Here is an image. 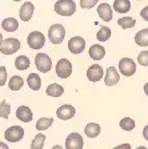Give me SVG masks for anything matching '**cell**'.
Listing matches in <instances>:
<instances>
[{"label":"cell","mask_w":148,"mask_h":149,"mask_svg":"<svg viewBox=\"0 0 148 149\" xmlns=\"http://www.w3.org/2000/svg\"><path fill=\"white\" fill-rule=\"evenodd\" d=\"M3 40H4V39H3V35H1V32H0V45H1V43H3Z\"/></svg>","instance_id":"obj_41"},{"label":"cell","mask_w":148,"mask_h":149,"mask_svg":"<svg viewBox=\"0 0 148 149\" xmlns=\"http://www.w3.org/2000/svg\"><path fill=\"white\" fill-rule=\"evenodd\" d=\"M27 44L31 49H41L46 44V36L39 31H34L27 36Z\"/></svg>","instance_id":"obj_3"},{"label":"cell","mask_w":148,"mask_h":149,"mask_svg":"<svg viewBox=\"0 0 148 149\" xmlns=\"http://www.w3.org/2000/svg\"><path fill=\"white\" fill-rule=\"evenodd\" d=\"M112 8L117 13H127L131 11V1L130 0H115Z\"/></svg>","instance_id":"obj_18"},{"label":"cell","mask_w":148,"mask_h":149,"mask_svg":"<svg viewBox=\"0 0 148 149\" xmlns=\"http://www.w3.org/2000/svg\"><path fill=\"white\" fill-rule=\"evenodd\" d=\"M144 92H145V95L148 96V83L144 84Z\"/></svg>","instance_id":"obj_39"},{"label":"cell","mask_w":148,"mask_h":149,"mask_svg":"<svg viewBox=\"0 0 148 149\" xmlns=\"http://www.w3.org/2000/svg\"><path fill=\"white\" fill-rule=\"evenodd\" d=\"M13 1H22V0H13Z\"/></svg>","instance_id":"obj_43"},{"label":"cell","mask_w":148,"mask_h":149,"mask_svg":"<svg viewBox=\"0 0 148 149\" xmlns=\"http://www.w3.org/2000/svg\"><path fill=\"white\" fill-rule=\"evenodd\" d=\"M119 72L127 77H130L136 72V63L130 57H123L119 61Z\"/></svg>","instance_id":"obj_8"},{"label":"cell","mask_w":148,"mask_h":149,"mask_svg":"<svg viewBox=\"0 0 148 149\" xmlns=\"http://www.w3.org/2000/svg\"><path fill=\"white\" fill-rule=\"evenodd\" d=\"M8 79V73H7V68L4 65H0V87H4Z\"/></svg>","instance_id":"obj_34"},{"label":"cell","mask_w":148,"mask_h":149,"mask_svg":"<svg viewBox=\"0 0 148 149\" xmlns=\"http://www.w3.org/2000/svg\"><path fill=\"white\" fill-rule=\"evenodd\" d=\"M119 81H120V72L117 71L115 67H108L104 76V84L108 85V87H114Z\"/></svg>","instance_id":"obj_11"},{"label":"cell","mask_w":148,"mask_h":149,"mask_svg":"<svg viewBox=\"0 0 148 149\" xmlns=\"http://www.w3.org/2000/svg\"><path fill=\"white\" fill-rule=\"evenodd\" d=\"M137 63L143 67H148V51H142L137 55Z\"/></svg>","instance_id":"obj_32"},{"label":"cell","mask_w":148,"mask_h":149,"mask_svg":"<svg viewBox=\"0 0 148 149\" xmlns=\"http://www.w3.org/2000/svg\"><path fill=\"white\" fill-rule=\"evenodd\" d=\"M137 1H142V0H137Z\"/></svg>","instance_id":"obj_44"},{"label":"cell","mask_w":148,"mask_h":149,"mask_svg":"<svg viewBox=\"0 0 148 149\" xmlns=\"http://www.w3.org/2000/svg\"><path fill=\"white\" fill-rule=\"evenodd\" d=\"M143 137H144V139L148 141V125H145L144 129H143Z\"/></svg>","instance_id":"obj_37"},{"label":"cell","mask_w":148,"mask_h":149,"mask_svg":"<svg viewBox=\"0 0 148 149\" xmlns=\"http://www.w3.org/2000/svg\"><path fill=\"white\" fill-rule=\"evenodd\" d=\"M114 149H131V145L130 144H121V145L115 146Z\"/></svg>","instance_id":"obj_36"},{"label":"cell","mask_w":148,"mask_h":149,"mask_svg":"<svg viewBox=\"0 0 148 149\" xmlns=\"http://www.w3.org/2000/svg\"><path fill=\"white\" fill-rule=\"evenodd\" d=\"M46 143V136L43 133H37L31 143V149H43Z\"/></svg>","instance_id":"obj_28"},{"label":"cell","mask_w":148,"mask_h":149,"mask_svg":"<svg viewBox=\"0 0 148 149\" xmlns=\"http://www.w3.org/2000/svg\"><path fill=\"white\" fill-rule=\"evenodd\" d=\"M76 113L75 111V107L69 105V104H64V105L59 107L58 111H56V116H58L60 120H69L72 118Z\"/></svg>","instance_id":"obj_15"},{"label":"cell","mask_w":148,"mask_h":149,"mask_svg":"<svg viewBox=\"0 0 148 149\" xmlns=\"http://www.w3.org/2000/svg\"><path fill=\"white\" fill-rule=\"evenodd\" d=\"M24 85V79L22 76H12L8 81V87L11 91H19Z\"/></svg>","instance_id":"obj_24"},{"label":"cell","mask_w":148,"mask_h":149,"mask_svg":"<svg viewBox=\"0 0 148 149\" xmlns=\"http://www.w3.org/2000/svg\"><path fill=\"white\" fill-rule=\"evenodd\" d=\"M104 76V71L99 64H92L91 67H88L87 69V79L92 83H97L100 81Z\"/></svg>","instance_id":"obj_12"},{"label":"cell","mask_w":148,"mask_h":149,"mask_svg":"<svg viewBox=\"0 0 148 149\" xmlns=\"http://www.w3.org/2000/svg\"><path fill=\"white\" fill-rule=\"evenodd\" d=\"M65 33H67V32H65V28H64V25H62V24H52L48 28V39H49V41L52 44H55V45L63 43V40H64V37H65Z\"/></svg>","instance_id":"obj_2"},{"label":"cell","mask_w":148,"mask_h":149,"mask_svg":"<svg viewBox=\"0 0 148 149\" xmlns=\"http://www.w3.org/2000/svg\"><path fill=\"white\" fill-rule=\"evenodd\" d=\"M86 48V40L81 36H74L68 40V51L74 55L81 53Z\"/></svg>","instance_id":"obj_9"},{"label":"cell","mask_w":148,"mask_h":149,"mask_svg":"<svg viewBox=\"0 0 148 149\" xmlns=\"http://www.w3.org/2000/svg\"><path fill=\"white\" fill-rule=\"evenodd\" d=\"M112 7L108 3H102L99 4L97 7V15L99 17L102 19L103 22H111L112 17H114V11H112Z\"/></svg>","instance_id":"obj_14"},{"label":"cell","mask_w":148,"mask_h":149,"mask_svg":"<svg viewBox=\"0 0 148 149\" xmlns=\"http://www.w3.org/2000/svg\"><path fill=\"white\" fill-rule=\"evenodd\" d=\"M29 64H31V61H29V59H28L25 55H20L18 59L15 60V67L19 71H25V69H28L29 68Z\"/></svg>","instance_id":"obj_26"},{"label":"cell","mask_w":148,"mask_h":149,"mask_svg":"<svg viewBox=\"0 0 148 149\" xmlns=\"http://www.w3.org/2000/svg\"><path fill=\"white\" fill-rule=\"evenodd\" d=\"M52 149H64V148H62V145H55Z\"/></svg>","instance_id":"obj_40"},{"label":"cell","mask_w":148,"mask_h":149,"mask_svg":"<svg viewBox=\"0 0 148 149\" xmlns=\"http://www.w3.org/2000/svg\"><path fill=\"white\" fill-rule=\"evenodd\" d=\"M140 16H142L143 20H145V22H148V6L144 7V8L140 11Z\"/></svg>","instance_id":"obj_35"},{"label":"cell","mask_w":148,"mask_h":149,"mask_svg":"<svg viewBox=\"0 0 148 149\" xmlns=\"http://www.w3.org/2000/svg\"><path fill=\"white\" fill-rule=\"evenodd\" d=\"M55 12L60 16H72L76 12V3L74 0H58L55 3Z\"/></svg>","instance_id":"obj_1"},{"label":"cell","mask_w":148,"mask_h":149,"mask_svg":"<svg viewBox=\"0 0 148 149\" xmlns=\"http://www.w3.org/2000/svg\"><path fill=\"white\" fill-rule=\"evenodd\" d=\"M84 140L80 133H69L65 139V149H83Z\"/></svg>","instance_id":"obj_10"},{"label":"cell","mask_w":148,"mask_h":149,"mask_svg":"<svg viewBox=\"0 0 148 149\" xmlns=\"http://www.w3.org/2000/svg\"><path fill=\"white\" fill-rule=\"evenodd\" d=\"M100 130H102V128H100L99 124H96V123H90V124H87L86 128H84V133H86L87 137L93 139V137H97L99 134H100Z\"/></svg>","instance_id":"obj_22"},{"label":"cell","mask_w":148,"mask_h":149,"mask_svg":"<svg viewBox=\"0 0 148 149\" xmlns=\"http://www.w3.org/2000/svg\"><path fill=\"white\" fill-rule=\"evenodd\" d=\"M88 53H90V57L92 60L99 61V60H102L105 56V48L103 45H100V44H93V45L90 47Z\"/></svg>","instance_id":"obj_16"},{"label":"cell","mask_w":148,"mask_h":149,"mask_svg":"<svg viewBox=\"0 0 148 149\" xmlns=\"http://www.w3.org/2000/svg\"><path fill=\"white\" fill-rule=\"evenodd\" d=\"M99 3V0H80V7L83 9H91Z\"/></svg>","instance_id":"obj_33"},{"label":"cell","mask_w":148,"mask_h":149,"mask_svg":"<svg viewBox=\"0 0 148 149\" xmlns=\"http://www.w3.org/2000/svg\"><path fill=\"white\" fill-rule=\"evenodd\" d=\"M136 149H148V148H145V146H137Z\"/></svg>","instance_id":"obj_42"},{"label":"cell","mask_w":148,"mask_h":149,"mask_svg":"<svg viewBox=\"0 0 148 149\" xmlns=\"http://www.w3.org/2000/svg\"><path fill=\"white\" fill-rule=\"evenodd\" d=\"M16 117L23 123H29L34 118V115H32V111L27 105H20L16 111Z\"/></svg>","instance_id":"obj_17"},{"label":"cell","mask_w":148,"mask_h":149,"mask_svg":"<svg viewBox=\"0 0 148 149\" xmlns=\"http://www.w3.org/2000/svg\"><path fill=\"white\" fill-rule=\"evenodd\" d=\"M47 96H51V97H60L64 93V88L58 83H53L51 85H48L46 89Z\"/></svg>","instance_id":"obj_20"},{"label":"cell","mask_w":148,"mask_h":149,"mask_svg":"<svg viewBox=\"0 0 148 149\" xmlns=\"http://www.w3.org/2000/svg\"><path fill=\"white\" fill-rule=\"evenodd\" d=\"M135 43L139 47H148V28L140 29L135 35Z\"/></svg>","instance_id":"obj_23"},{"label":"cell","mask_w":148,"mask_h":149,"mask_svg":"<svg viewBox=\"0 0 148 149\" xmlns=\"http://www.w3.org/2000/svg\"><path fill=\"white\" fill-rule=\"evenodd\" d=\"M117 24L120 25L124 29H130V28H133L136 24V20L131 16H123V17L117 19Z\"/></svg>","instance_id":"obj_27"},{"label":"cell","mask_w":148,"mask_h":149,"mask_svg":"<svg viewBox=\"0 0 148 149\" xmlns=\"http://www.w3.org/2000/svg\"><path fill=\"white\" fill-rule=\"evenodd\" d=\"M27 84H28V87L31 88L32 91H39L41 88V79H40V76H39L37 73L28 74Z\"/></svg>","instance_id":"obj_21"},{"label":"cell","mask_w":148,"mask_h":149,"mask_svg":"<svg viewBox=\"0 0 148 149\" xmlns=\"http://www.w3.org/2000/svg\"><path fill=\"white\" fill-rule=\"evenodd\" d=\"M52 124H53V118L41 117L36 121V129L39 130V132H40V130H46V129H48Z\"/></svg>","instance_id":"obj_29"},{"label":"cell","mask_w":148,"mask_h":149,"mask_svg":"<svg viewBox=\"0 0 148 149\" xmlns=\"http://www.w3.org/2000/svg\"><path fill=\"white\" fill-rule=\"evenodd\" d=\"M0 149H9V148H8V145H7V144L0 143Z\"/></svg>","instance_id":"obj_38"},{"label":"cell","mask_w":148,"mask_h":149,"mask_svg":"<svg viewBox=\"0 0 148 149\" xmlns=\"http://www.w3.org/2000/svg\"><path fill=\"white\" fill-rule=\"evenodd\" d=\"M1 28L6 32H15L19 28V22L15 17H6L1 22Z\"/></svg>","instance_id":"obj_19"},{"label":"cell","mask_w":148,"mask_h":149,"mask_svg":"<svg viewBox=\"0 0 148 149\" xmlns=\"http://www.w3.org/2000/svg\"><path fill=\"white\" fill-rule=\"evenodd\" d=\"M56 74L60 79H68L72 73V63L68 59H60L56 64Z\"/></svg>","instance_id":"obj_7"},{"label":"cell","mask_w":148,"mask_h":149,"mask_svg":"<svg viewBox=\"0 0 148 149\" xmlns=\"http://www.w3.org/2000/svg\"><path fill=\"white\" fill-rule=\"evenodd\" d=\"M19 49H20V41L15 37H8V39L3 40L1 45H0V52L3 55H13Z\"/></svg>","instance_id":"obj_5"},{"label":"cell","mask_w":148,"mask_h":149,"mask_svg":"<svg viewBox=\"0 0 148 149\" xmlns=\"http://www.w3.org/2000/svg\"><path fill=\"white\" fill-rule=\"evenodd\" d=\"M111 35H112V32H111V29L108 27H100L99 28V31H97V33H96V39H97L100 43H104V41H107V40H109L111 39Z\"/></svg>","instance_id":"obj_25"},{"label":"cell","mask_w":148,"mask_h":149,"mask_svg":"<svg viewBox=\"0 0 148 149\" xmlns=\"http://www.w3.org/2000/svg\"><path fill=\"white\" fill-rule=\"evenodd\" d=\"M9 113H11V107L7 102V100H3L0 102V117L1 118H8Z\"/></svg>","instance_id":"obj_31"},{"label":"cell","mask_w":148,"mask_h":149,"mask_svg":"<svg viewBox=\"0 0 148 149\" xmlns=\"http://www.w3.org/2000/svg\"><path fill=\"white\" fill-rule=\"evenodd\" d=\"M35 65H36L37 71L41 73H47L52 68V60L47 53H36L35 56Z\"/></svg>","instance_id":"obj_4"},{"label":"cell","mask_w":148,"mask_h":149,"mask_svg":"<svg viewBox=\"0 0 148 149\" xmlns=\"http://www.w3.org/2000/svg\"><path fill=\"white\" fill-rule=\"evenodd\" d=\"M24 137V129L20 125H12L4 132V139L9 143H19Z\"/></svg>","instance_id":"obj_6"},{"label":"cell","mask_w":148,"mask_h":149,"mask_svg":"<svg viewBox=\"0 0 148 149\" xmlns=\"http://www.w3.org/2000/svg\"><path fill=\"white\" fill-rule=\"evenodd\" d=\"M35 12V6L31 1H25L22 4L20 9H19V16H20V20L22 22H29L34 16Z\"/></svg>","instance_id":"obj_13"},{"label":"cell","mask_w":148,"mask_h":149,"mask_svg":"<svg viewBox=\"0 0 148 149\" xmlns=\"http://www.w3.org/2000/svg\"><path fill=\"white\" fill-rule=\"evenodd\" d=\"M119 125H120V128L123 130H127V132H130V130H132L133 128H135L136 123L133 118L131 117H124L120 120V123H119Z\"/></svg>","instance_id":"obj_30"}]
</instances>
